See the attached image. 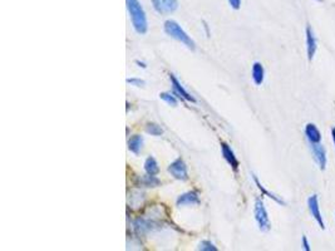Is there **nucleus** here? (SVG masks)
<instances>
[{"label":"nucleus","mask_w":335,"mask_h":251,"mask_svg":"<svg viewBox=\"0 0 335 251\" xmlns=\"http://www.w3.org/2000/svg\"><path fill=\"white\" fill-rule=\"evenodd\" d=\"M127 2V9L130 13L131 22L135 28V31L138 34H146L147 33V18H146V13L143 8L141 7L138 0H126Z\"/></svg>","instance_id":"1"},{"label":"nucleus","mask_w":335,"mask_h":251,"mask_svg":"<svg viewBox=\"0 0 335 251\" xmlns=\"http://www.w3.org/2000/svg\"><path fill=\"white\" fill-rule=\"evenodd\" d=\"M165 32L166 34H168L170 37H172L176 41L181 42L182 44H185L187 48L195 49V42L191 39L190 36H187L185 31L176 23L175 21H167L165 23Z\"/></svg>","instance_id":"2"},{"label":"nucleus","mask_w":335,"mask_h":251,"mask_svg":"<svg viewBox=\"0 0 335 251\" xmlns=\"http://www.w3.org/2000/svg\"><path fill=\"white\" fill-rule=\"evenodd\" d=\"M254 215L255 220H256L259 228L264 232L269 231L271 228V222H270L269 215H267L266 207L264 205V201L261 198H256L255 200V206H254Z\"/></svg>","instance_id":"3"},{"label":"nucleus","mask_w":335,"mask_h":251,"mask_svg":"<svg viewBox=\"0 0 335 251\" xmlns=\"http://www.w3.org/2000/svg\"><path fill=\"white\" fill-rule=\"evenodd\" d=\"M167 171L176 178L180 181H187L188 180V171L187 166H186L185 161L182 158H177L173 162L170 163L167 167Z\"/></svg>","instance_id":"4"},{"label":"nucleus","mask_w":335,"mask_h":251,"mask_svg":"<svg viewBox=\"0 0 335 251\" xmlns=\"http://www.w3.org/2000/svg\"><path fill=\"white\" fill-rule=\"evenodd\" d=\"M307 207H309L310 213L314 217V220L316 221L319 227L321 230L325 228V223H324V218H322L321 212H320V206H319V198H317L316 195H311L309 198H307Z\"/></svg>","instance_id":"5"},{"label":"nucleus","mask_w":335,"mask_h":251,"mask_svg":"<svg viewBox=\"0 0 335 251\" xmlns=\"http://www.w3.org/2000/svg\"><path fill=\"white\" fill-rule=\"evenodd\" d=\"M310 148H311L314 161L319 166L320 170L324 171L326 168V151H325L324 146L320 143H310Z\"/></svg>","instance_id":"6"},{"label":"nucleus","mask_w":335,"mask_h":251,"mask_svg":"<svg viewBox=\"0 0 335 251\" xmlns=\"http://www.w3.org/2000/svg\"><path fill=\"white\" fill-rule=\"evenodd\" d=\"M153 8L160 14H170L178 7L177 0H152Z\"/></svg>","instance_id":"7"},{"label":"nucleus","mask_w":335,"mask_h":251,"mask_svg":"<svg viewBox=\"0 0 335 251\" xmlns=\"http://www.w3.org/2000/svg\"><path fill=\"white\" fill-rule=\"evenodd\" d=\"M170 79H171V84H172V88H173V94L175 96H177L178 98L181 99V101H187V102H195L196 99L193 98L192 96H191L190 93H188L187 91H186L185 88L182 87V84L178 82V79L176 78L173 74H170Z\"/></svg>","instance_id":"8"},{"label":"nucleus","mask_w":335,"mask_h":251,"mask_svg":"<svg viewBox=\"0 0 335 251\" xmlns=\"http://www.w3.org/2000/svg\"><path fill=\"white\" fill-rule=\"evenodd\" d=\"M305 34H306V53H307V59L310 62L314 59L315 53H316L317 49V43H316V38L314 36V32L312 29L310 28V26L306 27V31H305Z\"/></svg>","instance_id":"9"},{"label":"nucleus","mask_w":335,"mask_h":251,"mask_svg":"<svg viewBox=\"0 0 335 251\" xmlns=\"http://www.w3.org/2000/svg\"><path fill=\"white\" fill-rule=\"evenodd\" d=\"M221 153H222L223 158L226 160V162L231 166L232 170L234 171L239 170V160H237V157L235 156L234 151L231 150V147H230L227 143L221 142Z\"/></svg>","instance_id":"10"},{"label":"nucleus","mask_w":335,"mask_h":251,"mask_svg":"<svg viewBox=\"0 0 335 251\" xmlns=\"http://www.w3.org/2000/svg\"><path fill=\"white\" fill-rule=\"evenodd\" d=\"M200 202V197H198V193L196 191H188V192L178 196L177 198V206H192L198 205Z\"/></svg>","instance_id":"11"},{"label":"nucleus","mask_w":335,"mask_h":251,"mask_svg":"<svg viewBox=\"0 0 335 251\" xmlns=\"http://www.w3.org/2000/svg\"><path fill=\"white\" fill-rule=\"evenodd\" d=\"M305 137L310 143H320L321 142V133H320L319 128L315 126L314 123H307L305 126Z\"/></svg>","instance_id":"12"},{"label":"nucleus","mask_w":335,"mask_h":251,"mask_svg":"<svg viewBox=\"0 0 335 251\" xmlns=\"http://www.w3.org/2000/svg\"><path fill=\"white\" fill-rule=\"evenodd\" d=\"M135 185L138 187H157L161 185V181L156 176L147 173L145 176H138L135 181Z\"/></svg>","instance_id":"13"},{"label":"nucleus","mask_w":335,"mask_h":251,"mask_svg":"<svg viewBox=\"0 0 335 251\" xmlns=\"http://www.w3.org/2000/svg\"><path fill=\"white\" fill-rule=\"evenodd\" d=\"M156 225H157V223L153 222V221L145 220V218H137V220L133 222V227H135V231L138 233V235H145L146 232L152 230Z\"/></svg>","instance_id":"14"},{"label":"nucleus","mask_w":335,"mask_h":251,"mask_svg":"<svg viewBox=\"0 0 335 251\" xmlns=\"http://www.w3.org/2000/svg\"><path fill=\"white\" fill-rule=\"evenodd\" d=\"M251 74H252V79H254L255 84H256V86H261L262 82H264V78H265V71H264V67H262V64L260 63V62H255L254 66H252Z\"/></svg>","instance_id":"15"},{"label":"nucleus","mask_w":335,"mask_h":251,"mask_svg":"<svg viewBox=\"0 0 335 251\" xmlns=\"http://www.w3.org/2000/svg\"><path fill=\"white\" fill-rule=\"evenodd\" d=\"M142 146H143L142 136L135 135V136H132L130 140H128V150H130L131 152L135 153V155H138V153L141 152V150H142Z\"/></svg>","instance_id":"16"},{"label":"nucleus","mask_w":335,"mask_h":251,"mask_svg":"<svg viewBox=\"0 0 335 251\" xmlns=\"http://www.w3.org/2000/svg\"><path fill=\"white\" fill-rule=\"evenodd\" d=\"M252 177H254V181H255V183H256L257 188H259V190L261 191V193H262V195H264V196H267V197H270V198H271V200H274L275 202L280 203V205H285V202H284V201L281 200V198L279 197V196L274 195V193H272V192H270V191H267L266 188H265L264 186L261 185V182H260V181H259V178H257L256 176H255V175H252Z\"/></svg>","instance_id":"17"},{"label":"nucleus","mask_w":335,"mask_h":251,"mask_svg":"<svg viewBox=\"0 0 335 251\" xmlns=\"http://www.w3.org/2000/svg\"><path fill=\"white\" fill-rule=\"evenodd\" d=\"M145 170L148 175L156 176L158 172H160V167H158L157 161L155 160L153 157H147L145 161Z\"/></svg>","instance_id":"18"},{"label":"nucleus","mask_w":335,"mask_h":251,"mask_svg":"<svg viewBox=\"0 0 335 251\" xmlns=\"http://www.w3.org/2000/svg\"><path fill=\"white\" fill-rule=\"evenodd\" d=\"M146 131L151 136H161L163 133V130L161 128V126H158L157 123H153V122H150V123L146 124Z\"/></svg>","instance_id":"19"},{"label":"nucleus","mask_w":335,"mask_h":251,"mask_svg":"<svg viewBox=\"0 0 335 251\" xmlns=\"http://www.w3.org/2000/svg\"><path fill=\"white\" fill-rule=\"evenodd\" d=\"M161 99H163V101L166 102L167 104H170V106L172 107H176L177 106V99H176L175 94H171V93H161L160 94Z\"/></svg>","instance_id":"20"},{"label":"nucleus","mask_w":335,"mask_h":251,"mask_svg":"<svg viewBox=\"0 0 335 251\" xmlns=\"http://www.w3.org/2000/svg\"><path fill=\"white\" fill-rule=\"evenodd\" d=\"M198 250H202V251H216V250H217V247H216V246L213 245V243L211 242L210 240H203V241H201L200 245H198Z\"/></svg>","instance_id":"21"},{"label":"nucleus","mask_w":335,"mask_h":251,"mask_svg":"<svg viewBox=\"0 0 335 251\" xmlns=\"http://www.w3.org/2000/svg\"><path fill=\"white\" fill-rule=\"evenodd\" d=\"M127 83H130L131 86H136V87L145 86V81H142V79H138V78H128Z\"/></svg>","instance_id":"22"},{"label":"nucleus","mask_w":335,"mask_h":251,"mask_svg":"<svg viewBox=\"0 0 335 251\" xmlns=\"http://www.w3.org/2000/svg\"><path fill=\"white\" fill-rule=\"evenodd\" d=\"M302 248H304L305 251H310L311 250V247H310V243H309V240H307V237L305 235H302Z\"/></svg>","instance_id":"23"},{"label":"nucleus","mask_w":335,"mask_h":251,"mask_svg":"<svg viewBox=\"0 0 335 251\" xmlns=\"http://www.w3.org/2000/svg\"><path fill=\"white\" fill-rule=\"evenodd\" d=\"M229 3L234 9H239L241 6V0H229Z\"/></svg>","instance_id":"24"},{"label":"nucleus","mask_w":335,"mask_h":251,"mask_svg":"<svg viewBox=\"0 0 335 251\" xmlns=\"http://www.w3.org/2000/svg\"><path fill=\"white\" fill-rule=\"evenodd\" d=\"M331 137H332V142H334V146H335V127L331 130Z\"/></svg>","instance_id":"25"},{"label":"nucleus","mask_w":335,"mask_h":251,"mask_svg":"<svg viewBox=\"0 0 335 251\" xmlns=\"http://www.w3.org/2000/svg\"><path fill=\"white\" fill-rule=\"evenodd\" d=\"M137 64L140 67H142V68H146V64L145 63H141V62H137Z\"/></svg>","instance_id":"26"},{"label":"nucleus","mask_w":335,"mask_h":251,"mask_svg":"<svg viewBox=\"0 0 335 251\" xmlns=\"http://www.w3.org/2000/svg\"><path fill=\"white\" fill-rule=\"evenodd\" d=\"M316 2H320V3H321V2H322V0H316Z\"/></svg>","instance_id":"27"}]
</instances>
